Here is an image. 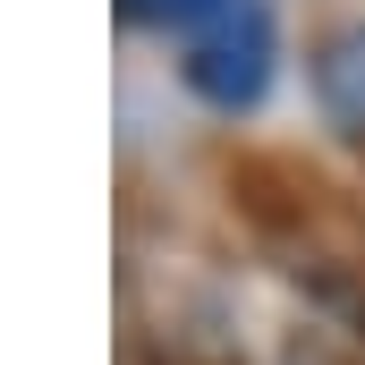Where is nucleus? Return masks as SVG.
I'll return each mask as SVG.
<instances>
[{
    "label": "nucleus",
    "instance_id": "nucleus-2",
    "mask_svg": "<svg viewBox=\"0 0 365 365\" xmlns=\"http://www.w3.org/2000/svg\"><path fill=\"white\" fill-rule=\"evenodd\" d=\"M314 102H323V119L340 136H365V26L323 34V51H314Z\"/></svg>",
    "mask_w": 365,
    "mask_h": 365
},
{
    "label": "nucleus",
    "instance_id": "nucleus-1",
    "mask_svg": "<svg viewBox=\"0 0 365 365\" xmlns=\"http://www.w3.org/2000/svg\"><path fill=\"white\" fill-rule=\"evenodd\" d=\"M272 60H280V26L264 0H221L212 17H195L187 26V51H179V77L195 102H212V110H255L264 86H272Z\"/></svg>",
    "mask_w": 365,
    "mask_h": 365
},
{
    "label": "nucleus",
    "instance_id": "nucleus-3",
    "mask_svg": "<svg viewBox=\"0 0 365 365\" xmlns=\"http://www.w3.org/2000/svg\"><path fill=\"white\" fill-rule=\"evenodd\" d=\"M119 9H128V26H195V17H212V9H221V0H119Z\"/></svg>",
    "mask_w": 365,
    "mask_h": 365
}]
</instances>
